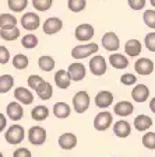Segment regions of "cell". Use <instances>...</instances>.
Instances as JSON below:
<instances>
[{"instance_id":"obj_34","label":"cell","mask_w":155,"mask_h":157,"mask_svg":"<svg viewBox=\"0 0 155 157\" xmlns=\"http://www.w3.org/2000/svg\"><path fill=\"white\" fill-rule=\"evenodd\" d=\"M85 4H87L85 0H68L67 2L68 9H70L73 13H80V11H83V10L85 9Z\"/></svg>"},{"instance_id":"obj_7","label":"cell","mask_w":155,"mask_h":157,"mask_svg":"<svg viewBox=\"0 0 155 157\" xmlns=\"http://www.w3.org/2000/svg\"><path fill=\"white\" fill-rule=\"evenodd\" d=\"M112 114L108 111H102L95 117L94 119V126L97 131H106L108 128L112 125Z\"/></svg>"},{"instance_id":"obj_43","label":"cell","mask_w":155,"mask_h":157,"mask_svg":"<svg viewBox=\"0 0 155 157\" xmlns=\"http://www.w3.org/2000/svg\"><path fill=\"white\" fill-rule=\"evenodd\" d=\"M13 157H31V151L25 147H20L13 153Z\"/></svg>"},{"instance_id":"obj_29","label":"cell","mask_w":155,"mask_h":157,"mask_svg":"<svg viewBox=\"0 0 155 157\" xmlns=\"http://www.w3.org/2000/svg\"><path fill=\"white\" fill-rule=\"evenodd\" d=\"M38 65L43 72H50V70H53V67H55V59L52 58V56L43 55L39 58Z\"/></svg>"},{"instance_id":"obj_44","label":"cell","mask_w":155,"mask_h":157,"mask_svg":"<svg viewBox=\"0 0 155 157\" xmlns=\"http://www.w3.org/2000/svg\"><path fill=\"white\" fill-rule=\"evenodd\" d=\"M6 125H7V119H6V117H4V115L2 114V112H0V132H3V131H4Z\"/></svg>"},{"instance_id":"obj_5","label":"cell","mask_w":155,"mask_h":157,"mask_svg":"<svg viewBox=\"0 0 155 157\" xmlns=\"http://www.w3.org/2000/svg\"><path fill=\"white\" fill-rule=\"evenodd\" d=\"M90 70L94 76H102L106 73V60L101 55H95L90 60Z\"/></svg>"},{"instance_id":"obj_40","label":"cell","mask_w":155,"mask_h":157,"mask_svg":"<svg viewBox=\"0 0 155 157\" xmlns=\"http://www.w3.org/2000/svg\"><path fill=\"white\" fill-rule=\"evenodd\" d=\"M9 60H10V52H9V49H7L6 46H2V45H0V63H2V65H6Z\"/></svg>"},{"instance_id":"obj_20","label":"cell","mask_w":155,"mask_h":157,"mask_svg":"<svg viewBox=\"0 0 155 157\" xmlns=\"http://www.w3.org/2000/svg\"><path fill=\"white\" fill-rule=\"evenodd\" d=\"M133 111H134V107L129 101H120L115 105V114L119 117H129L133 114Z\"/></svg>"},{"instance_id":"obj_2","label":"cell","mask_w":155,"mask_h":157,"mask_svg":"<svg viewBox=\"0 0 155 157\" xmlns=\"http://www.w3.org/2000/svg\"><path fill=\"white\" fill-rule=\"evenodd\" d=\"M25 137V132L21 125H13L9 128V131L6 132V140L10 144H18L24 140Z\"/></svg>"},{"instance_id":"obj_21","label":"cell","mask_w":155,"mask_h":157,"mask_svg":"<svg viewBox=\"0 0 155 157\" xmlns=\"http://www.w3.org/2000/svg\"><path fill=\"white\" fill-rule=\"evenodd\" d=\"M152 124H154V122H152V118H149L148 115H138V117H136V119H134V128L140 132L149 129V128L152 126Z\"/></svg>"},{"instance_id":"obj_22","label":"cell","mask_w":155,"mask_h":157,"mask_svg":"<svg viewBox=\"0 0 155 157\" xmlns=\"http://www.w3.org/2000/svg\"><path fill=\"white\" fill-rule=\"evenodd\" d=\"M109 63L115 69H126L129 66V59L120 53H112L109 56Z\"/></svg>"},{"instance_id":"obj_14","label":"cell","mask_w":155,"mask_h":157,"mask_svg":"<svg viewBox=\"0 0 155 157\" xmlns=\"http://www.w3.org/2000/svg\"><path fill=\"white\" fill-rule=\"evenodd\" d=\"M59 146L63 150H71L77 146V137L73 133H63L59 137Z\"/></svg>"},{"instance_id":"obj_11","label":"cell","mask_w":155,"mask_h":157,"mask_svg":"<svg viewBox=\"0 0 155 157\" xmlns=\"http://www.w3.org/2000/svg\"><path fill=\"white\" fill-rule=\"evenodd\" d=\"M66 72H67L70 80H73V82H81L85 77V67L81 63H71L68 66V70H66Z\"/></svg>"},{"instance_id":"obj_41","label":"cell","mask_w":155,"mask_h":157,"mask_svg":"<svg viewBox=\"0 0 155 157\" xmlns=\"http://www.w3.org/2000/svg\"><path fill=\"white\" fill-rule=\"evenodd\" d=\"M52 94H53V87L48 83V84H46V88L43 90L42 93H39L38 97L41 98V100H49V98L52 97Z\"/></svg>"},{"instance_id":"obj_28","label":"cell","mask_w":155,"mask_h":157,"mask_svg":"<svg viewBox=\"0 0 155 157\" xmlns=\"http://www.w3.org/2000/svg\"><path fill=\"white\" fill-rule=\"evenodd\" d=\"M49 115V109L45 107V105H38L31 111V117L35 121H45Z\"/></svg>"},{"instance_id":"obj_12","label":"cell","mask_w":155,"mask_h":157,"mask_svg":"<svg viewBox=\"0 0 155 157\" xmlns=\"http://www.w3.org/2000/svg\"><path fill=\"white\" fill-rule=\"evenodd\" d=\"M61 28H63V21L57 17H50L43 24V33L48 35H53V34L59 33Z\"/></svg>"},{"instance_id":"obj_42","label":"cell","mask_w":155,"mask_h":157,"mask_svg":"<svg viewBox=\"0 0 155 157\" xmlns=\"http://www.w3.org/2000/svg\"><path fill=\"white\" fill-rule=\"evenodd\" d=\"M129 6L133 10H141L146 6V0H129Z\"/></svg>"},{"instance_id":"obj_8","label":"cell","mask_w":155,"mask_h":157,"mask_svg":"<svg viewBox=\"0 0 155 157\" xmlns=\"http://www.w3.org/2000/svg\"><path fill=\"white\" fill-rule=\"evenodd\" d=\"M102 45L106 51H109V52H115V51H117L119 46H120L119 36L113 33V31H109V33H106L102 36Z\"/></svg>"},{"instance_id":"obj_39","label":"cell","mask_w":155,"mask_h":157,"mask_svg":"<svg viewBox=\"0 0 155 157\" xmlns=\"http://www.w3.org/2000/svg\"><path fill=\"white\" fill-rule=\"evenodd\" d=\"M146 46L151 52H155V33H149L146 35Z\"/></svg>"},{"instance_id":"obj_13","label":"cell","mask_w":155,"mask_h":157,"mask_svg":"<svg viewBox=\"0 0 155 157\" xmlns=\"http://www.w3.org/2000/svg\"><path fill=\"white\" fill-rule=\"evenodd\" d=\"M113 102V94L110 91H106V90H103V91H99L95 97V105L98 108H108L109 105H112Z\"/></svg>"},{"instance_id":"obj_3","label":"cell","mask_w":155,"mask_h":157,"mask_svg":"<svg viewBox=\"0 0 155 157\" xmlns=\"http://www.w3.org/2000/svg\"><path fill=\"white\" fill-rule=\"evenodd\" d=\"M73 107L78 114H84L90 107V95L87 91H78L73 97Z\"/></svg>"},{"instance_id":"obj_32","label":"cell","mask_w":155,"mask_h":157,"mask_svg":"<svg viewBox=\"0 0 155 157\" xmlns=\"http://www.w3.org/2000/svg\"><path fill=\"white\" fill-rule=\"evenodd\" d=\"M7 4H9V9L11 10V11L20 13V11H23V10L28 6V0H9Z\"/></svg>"},{"instance_id":"obj_9","label":"cell","mask_w":155,"mask_h":157,"mask_svg":"<svg viewBox=\"0 0 155 157\" xmlns=\"http://www.w3.org/2000/svg\"><path fill=\"white\" fill-rule=\"evenodd\" d=\"M134 69L136 72L141 76H148L154 72V62L149 60L148 58H140L136 63H134Z\"/></svg>"},{"instance_id":"obj_18","label":"cell","mask_w":155,"mask_h":157,"mask_svg":"<svg viewBox=\"0 0 155 157\" xmlns=\"http://www.w3.org/2000/svg\"><path fill=\"white\" fill-rule=\"evenodd\" d=\"M46 84L48 83L43 80L41 76H38V75H31L28 77V86L32 90H35L36 91V94H39V93H42L43 90L46 88Z\"/></svg>"},{"instance_id":"obj_4","label":"cell","mask_w":155,"mask_h":157,"mask_svg":"<svg viewBox=\"0 0 155 157\" xmlns=\"http://www.w3.org/2000/svg\"><path fill=\"white\" fill-rule=\"evenodd\" d=\"M94 34H95V29L91 24H80L74 31L76 39H77V41H81V42L91 41V38L94 36Z\"/></svg>"},{"instance_id":"obj_35","label":"cell","mask_w":155,"mask_h":157,"mask_svg":"<svg viewBox=\"0 0 155 157\" xmlns=\"http://www.w3.org/2000/svg\"><path fill=\"white\" fill-rule=\"evenodd\" d=\"M142 144L149 149V150H154L155 149V133L154 132H147L144 136H142Z\"/></svg>"},{"instance_id":"obj_1","label":"cell","mask_w":155,"mask_h":157,"mask_svg":"<svg viewBox=\"0 0 155 157\" xmlns=\"http://www.w3.org/2000/svg\"><path fill=\"white\" fill-rule=\"evenodd\" d=\"M97 52H98V45L95 42H91V44H87V45L74 46L73 51H71V56L74 59H84Z\"/></svg>"},{"instance_id":"obj_36","label":"cell","mask_w":155,"mask_h":157,"mask_svg":"<svg viewBox=\"0 0 155 157\" xmlns=\"http://www.w3.org/2000/svg\"><path fill=\"white\" fill-rule=\"evenodd\" d=\"M52 2L53 0H32L34 9L39 10V11H46L52 7Z\"/></svg>"},{"instance_id":"obj_15","label":"cell","mask_w":155,"mask_h":157,"mask_svg":"<svg viewBox=\"0 0 155 157\" xmlns=\"http://www.w3.org/2000/svg\"><path fill=\"white\" fill-rule=\"evenodd\" d=\"M6 112H7V117L10 119H13V121H20L24 115V109L23 107L18 104V102H10L6 108Z\"/></svg>"},{"instance_id":"obj_33","label":"cell","mask_w":155,"mask_h":157,"mask_svg":"<svg viewBox=\"0 0 155 157\" xmlns=\"http://www.w3.org/2000/svg\"><path fill=\"white\" fill-rule=\"evenodd\" d=\"M21 44H23V46L27 49H34L38 45V38H36L34 34H27L25 36H23Z\"/></svg>"},{"instance_id":"obj_24","label":"cell","mask_w":155,"mask_h":157,"mask_svg":"<svg viewBox=\"0 0 155 157\" xmlns=\"http://www.w3.org/2000/svg\"><path fill=\"white\" fill-rule=\"evenodd\" d=\"M70 77L66 70H57L55 75V83L59 88H68L70 87Z\"/></svg>"},{"instance_id":"obj_25","label":"cell","mask_w":155,"mask_h":157,"mask_svg":"<svg viewBox=\"0 0 155 157\" xmlns=\"http://www.w3.org/2000/svg\"><path fill=\"white\" fill-rule=\"evenodd\" d=\"M124 51L129 56H137L141 53V44L138 39H130L124 45Z\"/></svg>"},{"instance_id":"obj_37","label":"cell","mask_w":155,"mask_h":157,"mask_svg":"<svg viewBox=\"0 0 155 157\" xmlns=\"http://www.w3.org/2000/svg\"><path fill=\"white\" fill-rule=\"evenodd\" d=\"M144 23L149 28H155V10H147L144 13Z\"/></svg>"},{"instance_id":"obj_6","label":"cell","mask_w":155,"mask_h":157,"mask_svg":"<svg viewBox=\"0 0 155 157\" xmlns=\"http://www.w3.org/2000/svg\"><path fill=\"white\" fill-rule=\"evenodd\" d=\"M28 140L35 146H41L46 140V131L41 126H32L28 132Z\"/></svg>"},{"instance_id":"obj_23","label":"cell","mask_w":155,"mask_h":157,"mask_svg":"<svg viewBox=\"0 0 155 157\" xmlns=\"http://www.w3.org/2000/svg\"><path fill=\"white\" fill-rule=\"evenodd\" d=\"M70 105L66 104V102H56L53 105V114L56 118H60V119H65L70 115Z\"/></svg>"},{"instance_id":"obj_30","label":"cell","mask_w":155,"mask_h":157,"mask_svg":"<svg viewBox=\"0 0 155 157\" xmlns=\"http://www.w3.org/2000/svg\"><path fill=\"white\" fill-rule=\"evenodd\" d=\"M28 58H27L25 55H23V53H17L16 56L13 58V66L16 69H18V70H23V69H27L28 67Z\"/></svg>"},{"instance_id":"obj_38","label":"cell","mask_w":155,"mask_h":157,"mask_svg":"<svg viewBox=\"0 0 155 157\" xmlns=\"http://www.w3.org/2000/svg\"><path fill=\"white\" fill-rule=\"evenodd\" d=\"M120 82H122V84H124V86H133V84H136L137 77L134 75H131V73H126V75H122Z\"/></svg>"},{"instance_id":"obj_45","label":"cell","mask_w":155,"mask_h":157,"mask_svg":"<svg viewBox=\"0 0 155 157\" xmlns=\"http://www.w3.org/2000/svg\"><path fill=\"white\" fill-rule=\"evenodd\" d=\"M151 3H152V6H154V4H155V0H151Z\"/></svg>"},{"instance_id":"obj_46","label":"cell","mask_w":155,"mask_h":157,"mask_svg":"<svg viewBox=\"0 0 155 157\" xmlns=\"http://www.w3.org/2000/svg\"><path fill=\"white\" fill-rule=\"evenodd\" d=\"M0 157H3V154H2V153H0Z\"/></svg>"},{"instance_id":"obj_31","label":"cell","mask_w":155,"mask_h":157,"mask_svg":"<svg viewBox=\"0 0 155 157\" xmlns=\"http://www.w3.org/2000/svg\"><path fill=\"white\" fill-rule=\"evenodd\" d=\"M20 36V29L17 28H11V29H2L0 31V38L4 41H16Z\"/></svg>"},{"instance_id":"obj_10","label":"cell","mask_w":155,"mask_h":157,"mask_svg":"<svg viewBox=\"0 0 155 157\" xmlns=\"http://www.w3.org/2000/svg\"><path fill=\"white\" fill-rule=\"evenodd\" d=\"M39 23H41V18H39L35 13H25L21 17V25H23V28L27 29V31H34V29H36L39 27Z\"/></svg>"},{"instance_id":"obj_19","label":"cell","mask_w":155,"mask_h":157,"mask_svg":"<svg viewBox=\"0 0 155 157\" xmlns=\"http://www.w3.org/2000/svg\"><path fill=\"white\" fill-rule=\"evenodd\" d=\"M113 132L117 137H127L131 132V126L127 121H117L113 125Z\"/></svg>"},{"instance_id":"obj_16","label":"cell","mask_w":155,"mask_h":157,"mask_svg":"<svg viewBox=\"0 0 155 157\" xmlns=\"http://www.w3.org/2000/svg\"><path fill=\"white\" fill-rule=\"evenodd\" d=\"M14 97H16L21 104H25V105L32 104V101H34L32 93L29 91V90H27L25 87H17L16 91H14Z\"/></svg>"},{"instance_id":"obj_17","label":"cell","mask_w":155,"mask_h":157,"mask_svg":"<svg viewBox=\"0 0 155 157\" xmlns=\"http://www.w3.org/2000/svg\"><path fill=\"white\" fill-rule=\"evenodd\" d=\"M131 97L134 101L137 102H144L147 98L149 97V90L146 84H138L133 88L131 91Z\"/></svg>"},{"instance_id":"obj_27","label":"cell","mask_w":155,"mask_h":157,"mask_svg":"<svg viewBox=\"0 0 155 157\" xmlns=\"http://www.w3.org/2000/svg\"><path fill=\"white\" fill-rule=\"evenodd\" d=\"M13 86H14V78H13V76L11 75L0 76V94L9 93Z\"/></svg>"},{"instance_id":"obj_26","label":"cell","mask_w":155,"mask_h":157,"mask_svg":"<svg viewBox=\"0 0 155 157\" xmlns=\"http://www.w3.org/2000/svg\"><path fill=\"white\" fill-rule=\"evenodd\" d=\"M17 18L13 14H0V28L2 29H11L16 28Z\"/></svg>"}]
</instances>
